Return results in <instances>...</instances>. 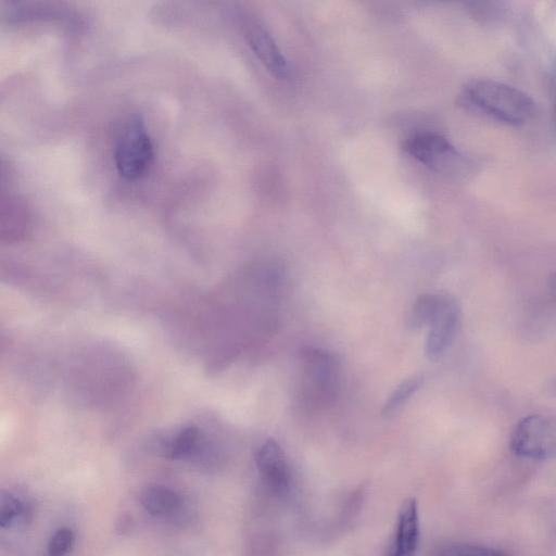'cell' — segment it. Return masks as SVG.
<instances>
[{"label": "cell", "instance_id": "1", "mask_svg": "<svg viewBox=\"0 0 556 556\" xmlns=\"http://www.w3.org/2000/svg\"><path fill=\"white\" fill-rule=\"evenodd\" d=\"M457 101L470 112L510 126L528 123L535 113V103L528 93L492 79L468 81Z\"/></svg>", "mask_w": 556, "mask_h": 556}, {"label": "cell", "instance_id": "2", "mask_svg": "<svg viewBox=\"0 0 556 556\" xmlns=\"http://www.w3.org/2000/svg\"><path fill=\"white\" fill-rule=\"evenodd\" d=\"M301 395L306 405L331 404L340 387V362L326 350L306 348L301 353Z\"/></svg>", "mask_w": 556, "mask_h": 556}, {"label": "cell", "instance_id": "3", "mask_svg": "<svg viewBox=\"0 0 556 556\" xmlns=\"http://www.w3.org/2000/svg\"><path fill=\"white\" fill-rule=\"evenodd\" d=\"M153 159V143L143 122L138 117L129 119L115 144L118 174L127 180L139 179L149 170Z\"/></svg>", "mask_w": 556, "mask_h": 556}, {"label": "cell", "instance_id": "4", "mask_svg": "<svg viewBox=\"0 0 556 556\" xmlns=\"http://www.w3.org/2000/svg\"><path fill=\"white\" fill-rule=\"evenodd\" d=\"M510 448L515 454L527 458H555L556 420L542 415L525 417L511 434Z\"/></svg>", "mask_w": 556, "mask_h": 556}, {"label": "cell", "instance_id": "5", "mask_svg": "<svg viewBox=\"0 0 556 556\" xmlns=\"http://www.w3.org/2000/svg\"><path fill=\"white\" fill-rule=\"evenodd\" d=\"M406 153L433 169H444L459 159L452 143L435 131H420L406 139L403 146Z\"/></svg>", "mask_w": 556, "mask_h": 556}, {"label": "cell", "instance_id": "6", "mask_svg": "<svg viewBox=\"0 0 556 556\" xmlns=\"http://www.w3.org/2000/svg\"><path fill=\"white\" fill-rule=\"evenodd\" d=\"M255 464L264 484L275 495L288 493L291 482L290 468L280 445L273 439L257 450Z\"/></svg>", "mask_w": 556, "mask_h": 556}, {"label": "cell", "instance_id": "7", "mask_svg": "<svg viewBox=\"0 0 556 556\" xmlns=\"http://www.w3.org/2000/svg\"><path fill=\"white\" fill-rule=\"evenodd\" d=\"M242 28L250 49L260 62L271 75L283 78L288 72L287 62L268 30L253 18H245Z\"/></svg>", "mask_w": 556, "mask_h": 556}, {"label": "cell", "instance_id": "8", "mask_svg": "<svg viewBox=\"0 0 556 556\" xmlns=\"http://www.w3.org/2000/svg\"><path fill=\"white\" fill-rule=\"evenodd\" d=\"M459 323V309L456 302L446 294L445 300L429 326L425 344V354L430 361H435L451 345Z\"/></svg>", "mask_w": 556, "mask_h": 556}, {"label": "cell", "instance_id": "9", "mask_svg": "<svg viewBox=\"0 0 556 556\" xmlns=\"http://www.w3.org/2000/svg\"><path fill=\"white\" fill-rule=\"evenodd\" d=\"M418 544V504L414 497H410L400 508L395 533L384 556H415Z\"/></svg>", "mask_w": 556, "mask_h": 556}, {"label": "cell", "instance_id": "10", "mask_svg": "<svg viewBox=\"0 0 556 556\" xmlns=\"http://www.w3.org/2000/svg\"><path fill=\"white\" fill-rule=\"evenodd\" d=\"M142 507L154 517H168L177 513L182 504L180 495L163 485H148L139 496Z\"/></svg>", "mask_w": 556, "mask_h": 556}, {"label": "cell", "instance_id": "11", "mask_svg": "<svg viewBox=\"0 0 556 556\" xmlns=\"http://www.w3.org/2000/svg\"><path fill=\"white\" fill-rule=\"evenodd\" d=\"M446 294L426 293L414 303L408 315L407 325L412 330L429 327L439 313Z\"/></svg>", "mask_w": 556, "mask_h": 556}, {"label": "cell", "instance_id": "12", "mask_svg": "<svg viewBox=\"0 0 556 556\" xmlns=\"http://www.w3.org/2000/svg\"><path fill=\"white\" fill-rule=\"evenodd\" d=\"M200 439L201 433L197 427H185L169 440L165 454L172 459L188 457L198 448Z\"/></svg>", "mask_w": 556, "mask_h": 556}, {"label": "cell", "instance_id": "13", "mask_svg": "<svg viewBox=\"0 0 556 556\" xmlns=\"http://www.w3.org/2000/svg\"><path fill=\"white\" fill-rule=\"evenodd\" d=\"M29 515V507L25 501L13 493H2L0 498V525L2 528H12L25 522Z\"/></svg>", "mask_w": 556, "mask_h": 556}, {"label": "cell", "instance_id": "14", "mask_svg": "<svg viewBox=\"0 0 556 556\" xmlns=\"http://www.w3.org/2000/svg\"><path fill=\"white\" fill-rule=\"evenodd\" d=\"M422 384V377L413 376L396 386L384 402L381 414L390 416L399 409Z\"/></svg>", "mask_w": 556, "mask_h": 556}, {"label": "cell", "instance_id": "15", "mask_svg": "<svg viewBox=\"0 0 556 556\" xmlns=\"http://www.w3.org/2000/svg\"><path fill=\"white\" fill-rule=\"evenodd\" d=\"M8 208V214L1 215V235L3 240L11 242L24 236L27 219L25 212L20 210L18 205L9 203Z\"/></svg>", "mask_w": 556, "mask_h": 556}, {"label": "cell", "instance_id": "16", "mask_svg": "<svg viewBox=\"0 0 556 556\" xmlns=\"http://www.w3.org/2000/svg\"><path fill=\"white\" fill-rule=\"evenodd\" d=\"M435 556H507L497 548L473 543H448L440 547Z\"/></svg>", "mask_w": 556, "mask_h": 556}, {"label": "cell", "instance_id": "17", "mask_svg": "<svg viewBox=\"0 0 556 556\" xmlns=\"http://www.w3.org/2000/svg\"><path fill=\"white\" fill-rule=\"evenodd\" d=\"M75 534L70 528L58 529L49 540V556H66L73 548Z\"/></svg>", "mask_w": 556, "mask_h": 556}, {"label": "cell", "instance_id": "18", "mask_svg": "<svg viewBox=\"0 0 556 556\" xmlns=\"http://www.w3.org/2000/svg\"><path fill=\"white\" fill-rule=\"evenodd\" d=\"M552 88H553V94H554L555 115H556V62L554 64L553 72H552Z\"/></svg>", "mask_w": 556, "mask_h": 556}]
</instances>
